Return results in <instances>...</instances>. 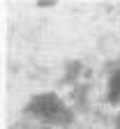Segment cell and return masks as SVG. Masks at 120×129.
<instances>
[{
  "label": "cell",
  "mask_w": 120,
  "mask_h": 129,
  "mask_svg": "<svg viewBox=\"0 0 120 129\" xmlns=\"http://www.w3.org/2000/svg\"><path fill=\"white\" fill-rule=\"evenodd\" d=\"M35 113L44 118H53V120H60L62 118V104L56 102L53 97H42V99L35 102Z\"/></svg>",
  "instance_id": "6da1fadb"
},
{
  "label": "cell",
  "mask_w": 120,
  "mask_h": 129,
  "mask_svg": "<svg viewBox=\"0 0 120 129\" xmlns=\"http://www.w3.org/2000/svg\"><path fill=\"white\" fill-rule=\"evenodd\" d=\"M115 97H120V74H115L111 81V99H115Z\"/></svg>",
  "instance_id": "7a4b0ae2"
}]
</instances>
